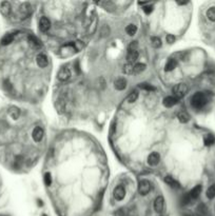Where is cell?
I'll return each mask as SVG.
<instances>
[{
    "label": "cell",
    "mask_w": 215,
    "mask_h": 216,
    "mask_svg": "<svg viewBox=\"0 0 215 216\" xmlns=\"http://www.w3.org/2000/svg\"><path fill=\"white\" fill-rule=\"evenodd\" d=\"M175 66H176V60L174 59V58H171L166 65V71H168V72L173 71L175 69Z\"/></svg>",
    "instance_id": "cell-17"
},
{
    "label": "cell",
    "mask_w": 215,
    "mask_h": 216,
    "mask_svg": "<svg viewBox=\"0 0 215 216\" xmlns=\"http://www.w3.org/2000/svg\"><path fill=\"white\" fill-rule=\"evenodd\" d=\"M138 58V52L137 51H133V52H128V56H127V59H128L129 63H133L137 60Z\"/></svg>",
    "instance_id": "cell-13"
},
{
    "label": "cell",
    "mask_w": 215,
    "mask_h": 216,
    "mask_svg": "<svg viewBox=\"0 0 215 216\" xmlns=\"http://www.w3.org/2000/svg\"><path fill=\"white\" fill-rule=\"evenodd\" d=\"M165 181H166V184L168 185H170V187H172V188H178L179 187V184L175 180V178H173L172 176H166Z\"/></svg>",
    "instance_id": "cell-14"
},
{
    "label": "cell",
    "mask_w": 215,
    "mask_h": 216,
    "mask_svg": "<svg viewBox=\"0 0 215 216\" xmlns=\"http://www.w3.org/2000/svg\"><path fill=\"white\" fill-rule=\"evenodd\" d=\"M20 110L17 109V108H11L9 110V115L12 117L13 119H18L20 117Z\"/></svg>",
    "instance_id": "cell-15"
},
{
    "label": "cell",
    "mask_w": 215,
    "mask_h": 216,
    "mask_svg": "<svg viewBox=\"0 0 215 216\" xmlns=\"http://www.w3.org/2000/svg\"><path fill=\"white\" fill-rule=\"evenodd\" d=\"M208 94L199 92L193 95V97L191 98V104L195 109H202V108L205 107V104L208 102Z\"/></svg>",
    "instance_id": "cell-1"
},
{
    "label": "cell",
    "mask_w": 215,
    "mask_h": 216,
    "mask_svg": "<svg viewBox=\"0 0 215 216\" xmlns=\"http://www.w3.org/2000/svg\"><path fill=\"white\" fill-rule=\"evenodd\" d=\"M181 201H183L184 204H188L191 203L192 199H191V197H190L189 193H188V194H184V197H183V199H181Z\"/></svg>",
    "instance_id": "cell-30"
},
{
    "label": "cell",
    "mask_w": 215,
    "mask_h": 216,
    "mask_svg": "<svg viewBox=\"0 0 215 216\" xmlns=\"http://www.w3.org/2000/svg\"><path fill=\"white\" fill-rule=\"evenodd\" d=\"M202 190H203L202 185H195V187L193 188L191 191H190L189 195H190V197H191L192 200H193V199L198 198V196H199L200 193H202Z\"/></svg>",
    "instance_id": "cell-10"
},
{
    "label": "cell",
    "mask_w": 215,
    "mask_h": 216,
    "mask_svg": "<svg viewBox=\"0 0 215 216\" xmlns=\"http://www.w3.org/2000/svg\"><path fill=\"white\" fill-rule=\"evenodd\" d=\"M177 118L179 119V121H180V122H188L189 119H190V116L187 114L186 112H180L178 114Z\"/></svg>",
    "instance_id": "cell-22"
},
{
    "label": "cell",
    "mask_w": 215,
    "mask_h": 216,
    "mask_svg": "<svg viewBox=\"0 0 215 216\" xmlns=\"http://www.w3.org/2000/svg\"><path fill=\"white\" fill-rule=\"evenodd\" d=\"M137 98H138V93H137V92H133L130 96H129L128 101L129 102H134V101L137 100Z\"/></svg>",
    "instance_id": "cell-28"
},
{
    "label": "cell",
    "mask_w": 215,
    "mask_h": 216,
    "mask_svg": "<svg viewBox=\"0 0 215 216\" xmlns=\"http://www.w3.org/2000/svg\"><path fill=\"white\" fill-rule=\"evenodd\" d=\"M143 12H145L146 14H150L151 12H152V4H148L147 7H143Z\"/></svg>",
    "instance_id": "cell-32"
},
{
    "label": "cell",
    "mask_w": 215,
    "mask_h": 216,
    "mask_svg": "<svg viewBox=\"0 0 215 216\" xmlns=\"http://www.w3.org/2000/svg\"><path fill=\"white\" fill-rule=\"evenodd\" d=\"M166 41H167L168 43H170V44L174 43V42H175V36H174V35H172V34L167 35V37H166Z\"/></svg>",
    "instance_id": "cell-31"
},
{
    "label": "cell",
    "mask_w": 215,
    "mask_h": 216,
    "mask_svg": "<svg viewBox=\"0 0 215 216\" xmlns=\"http://www.w3.org/2000/svg\"><path fill=\"white\" fill-rule=\"evenodd\" d=\"M42 216H46V215H45V214H43V215H42Z\"/></svg>",
    "instance_id": "cell-33"
},
{
    "label": "cell",
    "mask_w": 215,
    "mask_h": 216,
    "mask_svg": "<svg viewBox=\"0 0 215 216\" xmlns=\"http://www.w3.org/2000/svg\"><path fill=\"white\" fill-rule=\"evenodd\" d=\"M146 69V65L143 63H136V65H133V73L135 74H139Z\"/></svg>",
    "instance_id": "cell-19"
},
{
    "label": "cell",
    "mask_w": 215,
    "mask_h": 216,
    "mask_svg": "<svg viewBox=\"0 0 215 216\" xmlns=\"http://www.w3.org/2000/svg\"><path fill=\"white\" fill-rule=\"evenodd\" d=\"M150 189H151V185H150V181L148 179H141L139 181V185H138V191L141 195H146L150 192Z\"/></svg>",
    "instance_id": "cell-2"
},
{
    "label": "cell",
    "mask_w": 215,
    "mask_h": 216,
    "mask_svg": "<svg viewBox=\"0 0 215 216\" xmlns=\"http://www.w3.org/2000/svg\"><path fill=\"white\" fill-rule=\"evenodd\" d=\"M137 48H138V43H137V41H133V42H131V44L129 46L128 52L137 51Z\"/></svg>",
    "instance_id": "cell-27"
},
{
    "label": "cell",
    "mask_w": 215,
    "mask_h": 216,
    "mask_svg": "<svg viewBox=\"0 0 215 216\" xmlns=\"http://www.w3.org/2000/svg\"><path fill=\"white\" fill-rule=\"evenodd\" d=\"M114 84H115V88H116V90L122 91V90H125L126 87H127V81H126V79L119 78V79H117L116 81H115Z\"/></svg>",
    "instance_id": "cell-12"
},
{
    "label": "cell",
    "mask_w": 215,
    "mask_h": 216,
    "mask_svg": "<svg viewBox=\"0 0 215 216\" xmlns=\"http://www.w3.org/2000/svg\"><path fill=\"white\" fill-rule=\"evenodd\" d=\"M207 197L210 198V199L215 197V185H210V187H209V189L207 190Z\"/></svg>",
    "instance_id": "cell-24"
},
{
    "label": "cell",
    "mask_w": 215,
    "mask_h": 216,
    "mask_svg": "<svg viewBox=\"0 0 215 216\" xmlns=\"http://www.w3.org/2000/svg\"><path fill=\"white\" fill-rule=\"evenodd\" d=\"M113 194H114V197L117 199V200H121V199L125 198L126 196V190L123 185H117L115 187L114 191H113Z\"/></svg>",
    "instance_id": "cell-4"
},
{
    "label": "cell",
    "mask_w": 215,
    "mask_h": 216,
    "mask_svg": "<svg viewBox=\"0 0 215 216\" xmlns=\"http://www.w3.org/2000/svg\"><path fill=\"white\" fill-rule=\"evenodd\" d=\"M207 17L209 20L215 21V7H212L207 11Z\"/></svg>",
    "instance_id": "cell-21"
},
{
    "label": "cell",
    "mask_w": 215,
    "mask_h": 216,
    "mask_svg": "<svg viewBox=\"0 0 215 216\" xmlns=\"http://www.w3.org/2000/svg\"><path fill=\"white\" fill-rule=\"evenodd\" d=\"M159 159H160V156L157 152H152L150 155L148 156V163L150 166H156L158 165Z\"/></svg>",
    "instance_id": "cell-8"
},
{
    "label": "cell",
    "mask_w": 215,
    "mask_h": 216,
    "mask_svg": "<svg viewBox=\"0 0 215 216\" xmlns=\"http://www.w3.org/2000/svg\"><path fill=\"white\" fill-rule=\"evenodd\" d=\"M13 40H14V35L13 34H7L1 39V44L2 46H9L11 42H13Z\"/></svg>",
    "instance_id": "cell-16"
},
{
    "label": "cell",
    "mask_w": 215,
    "mask_h": 216,
    "mask_svg": "<svg viewBox=\"0 0 215 216\" xmlns=\"http://www.w3.org/2000/svg\"><path fill=\"white\" fill-rule=\"evenodd\" d=\"M203 142H205L206 146H212L215 142V138H214L213 135L208 134V135H206V136L203 137Z\"/></svg>",
    "instance_id": "cell-18"
},
{
    "label": "cell",
    "mask_w": 215,
    "mask_h": 216,
    "mask_svg": "<svg viewBox=\"0 0 215 216\" xmlns=\"http://www.w3.org/2000/svg\"><path fill=\"white\" fill-rule=\"evenodd\" d=\"M123 72H125V74H127V75L133 74V65L129 62L127 63V65H125V66H123Z\"/></svg>",
    "instance_id": "cell-25"
},
{
    "label": "cell",
    "mask_w": 215,
    "mask_h": 216,
    "mask_svg": "<svg viewBox=\"0 0 215 216\" xmlns=\"http://www.w3.org/2000/svg\"><path fill=\"white\" fill-rule=\"evenodd\" d=\"M152 46H153L155 49H158L159 46H161V40H160V38H158V37H153V38H152Z\"/></svg>",
    "instance_id": "cell-26"
},
{
    "label": "cell",
    "mask_w": 215,
    "mask_h": 216,
    "mask_svg": "<svg viewBox=\"0 0 215 216\" xmlns=\"http://www.w3.org/2000/svg\"><path fill=\"white\" fill-rule=\"evenodd\" d=\"M164 207H165V199L162 196H158L156 198L155 203H154V209L157 213H161L164 211Z\"/></svg>",
    "instance_id": "cell-7"
},
{
    "label": "cell",
    "mask_w": 215,
    "mask_h": 216,
    "mask_svg": "<svg viewBox=\"0 0 215 216\" xmlns=\"http://www.w3.org/2000/svg\"><path fill=\"white\" fill-rule=\"evenodd\" d=\"M45 185H51L52 184V177H51V174L50 173H46L45 175Z\"/></svg>",
    "instance_id": "cell-29"
},
{
    "label": "cell",
    "mask_w": 215,
    "mask_h": 216,
    "mask_svg": "<svg viewBox=\"0 0 215 216\" xmlns=\"http://www.w3.org/2000/svg\"><path fill=\"white\" fill-rule=\"evenodd\" d=\"M11 11H12V9H11V4L9 2H2V3L0 4V12H1L2 15L5 16V17L10 15Z\"/></svg>",
    "instance_id": "cell-9"
},
{
    "label": "cell",
    "mask_w": 215,
    "mask_h": 216,
    "mask_svg": "<svg viewBox=\"0 0 215 216\" xmlns=\"http://www.w3.org/2000/svg\"><path fill=\"white\" fill-rule=\"evenodd\" d=\"M71 76V71L69 68H61L58 72V79L61 81H65L70 78Z\"/></svg>",
    "instance_id": "cell-6"
},
{
    "label": "cell",
    "mask_w": 215,
    "mask_h": 216,
    "mask_svg": "<svg viewBox=\"0 0 215 216\" xmlns=\"http://www.w3.org/2000/svg\"><path fill=\"white\" fill-rule=\"evenodd\" d=\"M126 31H127V33H128V34L130 35V36H133V35L136 34V32H137V26H134V24H129V26H127Z\"/></svg>",
    "instance_id": "cell-23"
},
{
    "label": "cell",
    "mask_w": 215,
    "mask_h": 216,
    "mask_svg": "<svg viewBox=\"0 0 215 216\" xmlns=\"http://www.w3.org/2000/svg\"><path fill=\"white\" fill-rule=\"evenodd\" d=\"M197 212H198V214H199L200 216H205V215H207V213H208V209H207L206 204H198V207H197Z\"/></svg>",
    "instance_id": "cell-20"
},
{
    "label": "cell",
    "mask_w": 215,
    "mask_h": 216,
    "mask_svg": "<svg viewBox=\"0 0 215 216\" xmlns=\"http://www.w3.org/2000/svg\"><path fill=\"white\" fill-rule=\"evenodd\" d=\"M188 90L189 89H188V87H187V84H177L174 89H173V93L175 94L176 97L180 98L188 93Z\"/></svg>",
    "instance_id": "cell-3"
},
{
    "label": "cell",
    "mask_w": 215,
    "mask_h": 216,
    "mask_svg": "<svg viewBox=\"0 0 215 216\" xmlns=\"http://www.w3.org/2000/svg\"><path fill=\"white\" fill-rule=\"evenodd\" d=\"M51 27V21L48 17H41L39 20V29L41 32L45 33L48 32Z\"/></svg>",
    "instance_id": "cell-5"
},
{
    "label": "cell",
    "mask_w": 215,
    "mask_h": 216,
    "mask_svg": "<svg viewBox=\"0 0 215 216\" xmlns=\"http://www.w3.org/2000/svg\"><path fill=\"white\" fill-rule=\"evenodd\" d=\"M176 103H177V99L175 97H173V96H168V97L165 98V100H164V104L167 108H171V107L175 106Z\"/></svg>",
    "instance_id": "cell-11"
}]
</instances>
